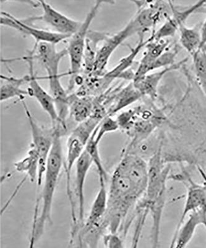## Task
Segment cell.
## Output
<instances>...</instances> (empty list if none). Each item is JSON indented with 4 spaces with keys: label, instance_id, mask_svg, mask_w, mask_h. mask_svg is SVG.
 <instances>
[{
    "label": "cell",
    "instance_id": "22",
    "mask_svg": "<svg viewBox=\"0 0 206 248\" xmlns=\"http://www.w3.org/2000/svg\"><path fill=\"white\" fill-rule=\"evenodd\" d=\"M200 28L198 26L190 28L185 25L179 30L181 45L191 56L201 49Z\"/></svg>",
    "mask_w": 206,
    "mask_h": 248
},
{
    "label": "cell",
    "instance_id": "21",
    "mask_svg": "<svg viewBox=\"0 0 206 248\" xmlns=\"http://www.w3.org/2000/svg\"><path fill=\"white\" fill-rule=\"evenodd\" d=\"M15 170L19 172L26 173V178L31 183L37 180L39 172V155L36 150L32 146L23 159L14 164Z\"/></svg>",
    "mask_w": 206,
    "mask_h": 248
},
{
    "label": "cell",
    "instance_id": "23",
    "mask_svg": "<svg viewBox=\"0 0 206 248\" xmlns=\"http://www.w3.org/2000/svg\"><path fill=\"white\" fill-rule=\"evenodd\" d=\"M99 145V144L94 140L92 136L91 138L88 141L87 146H86V150L90 156H91L93 163L96 165L97 172H98L99 174L100 182L101 181H105L106 182L107 179V174L105 169H104L101 155H100Z\"/></svg>",
    "mask_w": 206,
    "mask_h": 248
},
{
    "label": "cell",
    "instance_id": "19",
    "mask_svg": "<svg viewBox=\"0 0 206 248\" xmlns=\"http://www.w3.org/2000/svg\"><path fill=\"white\" fill-rule=\"evenodd\" d=\"M95 97L81 96L77 94L69 96V115L76 123L87 120L94 112Z\"/></svg>",
    "mask_w": 206,
    "mask_h": 248
},
{
    "label": "cell",
    "instance_id": "25",
    "mask_svg": "<svg viewBox=\"0 0 206 248\" xmlns=\"http://www.w3.org/2000/svg\"><path fill=\"white\" fill-rule=\"evenodd\" d=\"M119 125L117 119H112V117L107 116L101 121L98 127L93 133L92 137L97 143H100L103 137L108 133L116 131L119 129Z\"/></svg>",
    "mask_w": 206,
    "mask_h": 248
},
{
    "label": "cell",
    "instance_id": "15",
    "mask_svg": "<svg viewBox=\"0 0 206 248\" xmlns=\"http://www.w3.org/2000/svg\"><path fill=\"white\" fill-rule=\"evenodd\" d=\"M103 95H102L103 99V100H101L102 104L103 107L108 104V107L105 110L107 116L110 117L134 103L143 96L141 93L135 87L132 82L128 84L125 88L116 90V93H114L112 96H108L107 98L104 97Z\"/></svg>",
    "mask_w": 206,
    "mask_h": 248
},
{
    "label": "cell",
    "instance_id": "4",
    "mask_svg": "<svg viewBox=\"0 0 206 248\" xmlns=\"http://www.w3.org/2000/svg\"><path fill=\"white\" fill-rule=\"evenodd\" d=\"M103 1H96L89 12L86 16L85 19L82 22L80 28L70 37L67 49L68 55L70 61V80L68 92H71L74 87L75 79L80 75L83 68L84 52L87 41L89 27L93 19L95 18Z\"/></svg>",
    "mask_w": 206,
    "mask_h": 248
},
{
    "label": "cell",
    "instance_id": "27",
    "mask_svg": "<svg viewBox=\"0 0 206 248\" xmlns=\"http://www.w3.org/2000/svg\"><path fill=\"white\" fill-rule=\"evenodd\" d=\"M105 248H125L122 238L118 233H109L103 236Z\"/></svg>",
    "mask_w": 206,
    "mask_h": 248
},
{
    "label": "cell",
    "instance_id": "24",
    "mask_svg": "<svg viewBox=\"0 0 206 248\" xmlns=\"http://www.w3.org/2000/svg\"><path fill=\"white\" fill-rule=\"evenodd\" d=\"M178 46H175L172 49L165 51L156 61L153 62L149 69V74L154 70H159L174 65L176 59L179 52Z\"/></svg>",
    "mask_w": 206,
    "mask_h": 248
},
{
    "label": "cell",
    "instance_id": "7",
    "mask_svg": "<svg viewBox=\"0 0 206 248\" xmlns=\"http://www.w3.org/2000/svg\"><path fill=\"white\" fill-rule=\"evenodd\" d=\"M182 170V172L170 176V179L172 178L185 184L187 189L183 210L176 230L181 227L185 222L186 217L190 214L206 207V183L201 185L195 182L188 172Z\"/></svg>",
    "mask_w": 206,
    "mask_h": 248
},
{
    "label": "cell",
    "instance_id": "20",
    "mask_svg": "<svg viewBox=\"0 0 206 248\" xmlns=\"http://www.w3.org/2000/svg\"><path fill=\"white\" fill-rule=\"evenodd\" d=\"M1 79L3 81V83L1 84L0 88V101L1 102L15 97H18L20 101L24 100L26 95H28V91L22 89L21 86L24 82H28L29 75L21 78H17L1 75Z\"/></svg>",
    "mask_w": 206,
    "mask_h": 248
},
{
    "label": "cell",
    "instance_id": "18",
    "mask_svg": "<svg viewBox=\"0 0 206 248\" xmlns=\"http://www.w3.org/2000/svg\"><path fill=\"white\" fill-rule=\"evenodd\" d=\"M188 59V58L183 59V61L175 63L174 65L162 68V70L150 73L138 81L132 82V83L143 96H148L150 98L154 99L157 96V88L165 75L172 71L178 69L181 65L187 62Z\"/></svg>",
    "mask_w": 206,
    "mask_h": 248
},
{
    "label": "cell",
    "instance_id": "26",
    "mask_svg": "<svg viewBox=\"0 0 206 248\" xmlns=\"http://www.w3.org/2000/svg\"><path fill=\"white\" fill-rule=\"evenodd\" d=\"M192 57L196 79L206 77V47L198 50Z\"/></svg>",
    "mask_w": 206,
    "mask_h": 248
},
{
    "label": "cell",
    "instance_id": "14",
    "mask_svg": "<svg viewBox=\"0 0 206 248\" xmlns=\"http://www.w3.org/2000/svg\"><path fill=\"white\" fill-rule=\"evenodd\" d=\"M206 227V207L192 212L179 229L176 230L169 248H185L193 238L199 226Z\"/></svg>",
    "mask_w": 206,
    "mask_h": 248
},
{
    "label": "cell",
    "instance_id": "3",
    "mask_svg": "<svg viewBox=\"0 0 206 248\" xmlns=\"http://www.w3.org/2000/svg\"><path fill=\"white\" fill-rule=\"evenodd\" d=\"M103 117L98 114H93L87 120L79 124L73 129L69 136L66 143V157L65 165L66 175V191L70 201L73 223L77 221L74 200L72 190V172L73 167L86 150L88 141L96 130Z\"/></svg>",
    "mask_w": 206,
    "mask_h": 248
},
{
    "label": "cell",
    "instance_id": "16",
    "mask_svg": "<svg viewBox=\"0 0 206 248\" xmlns=\"http://www.w3.org/2000/svg\"><path fill=\"white\" fill-rule=\"evenodd\" d=\"M107 201L108 191L106 188V182L101 181L99 191L93 202L87 220L79 229V231L83 233H87L96 228H101L102 223L107 211Z\"/></svg>",
    "mask_w": 206,
    "mask_h": 248
},
{
    "label": "cell",
    "instance_id": "5",
    "mask_svg": "<svg viewBox=\"0 0 206 248\" xmlns=\"http://www.w3.org/2000/svg\"><path fill=\"white\" fill-rule=\"evenodd\" d=\"M21 102L29 123L32 136V143L30 146L36 150L39 155V172L37 183L39 187H41L43 184L48 157L54 143L55 129L53 127L50 128L42 127L37 124L26 102L24 100Z\"/></svg>",
    "mask_w": 206,
    "mask_h": 248
},
{
    "label": "cell",
    "instance_id": "28",
    "mask_svg": "<svg viewBox=\"0 0 206 248\" xmlns=\"http://www.w3.org/2000/svg\"><path fill=\"white\" fill-rule=\"evenodd\" d=\"M200 32L201 36V49H202V48L206 47V17L205 21L201 24Z\"/></svg>",
    "mask_w": 206,
    "mask_h": 248
},
{
    "label": "cell",
    "instance_id": "29",
    "mask_svg": "<svg viewBox=\"0 0 206 248\" xmlns=\"http://www.w3.org/2000/svg\"><path fill=\"white\" fill-rule=\"evenodd\" d=\"M198 83L201 89H202L204 94L205 95L206 97V77L203 78L197 79Z\"/></svg>",
    "mask_w": 206,
    "mask_h": 248
},
{
    "label": "cell",
    "instance_id": "9",
    "mask_svg": "<svg viewBox=\"0 0 206 248\" xmlns=\"http://www.w3.org/2000/svg\"><path fill=\"white\" fill-rule=\"evenodd\" d=\"M172 15L165 20V23L157 31L153 32L150 36L153 40L169 39L174 36L177 31L185 25L186 21L194 13L198 12L206 4V1L196 2L191 6L178 8L176 7L170 1Z\"/></svg>",
    "mask_w": 206,
    "mask_h": 248
},
{
    "label": "cell",
    "instance_id": "12",
    "mask_svg": "<svg viewBox=\"0 0 206 248\" xmlns=\"http://www.w3.org/2000/svg\"><path fill=\"white\" fill-rule=\"evenodd\" d=\"M68 54L67 49L57 51L56 45L48 43H35L29 55L37 60L47 73L48 77L59 76V63L61 59Z\"/></svg>",
    "mask_w": 206,
    "mask_h": 248
},
{
    "label": "cell",
    "instance_id": "30",
    "mask_svg": "<svg viewBox=\"0 0 206 248\" xmlns=\"http://www.w3.org/2000/svg\"></svg>",
    "mask_w": 206,
    "mask_h": 248
},
{
    "label": "cell",
    "instance_id": "11",
    "mask_svg": "<svg viewBox=\"0 0 206 248\" xmlns=\"http://www.w3.org/2000/svg\"><path fill=\"white\" fill-rule=\"evenodd\" d=\"M23 60L28 63L29 69L28 80L29 86L27 90L28 95L36 99L42 109L47 113L48 116L50 117L52 127H55L59 124V117L54 99L50 93L46 92L37 80L34 70V59L28 55L24 57Z\"/></svg>",
    "mask_w": 206,
    "mask_h": 248
},
{
    "label": "cell",
    "instance_id": "2",
    "mask_svg": "<svg viewBox=\"0 0 206 248\" xmlns=\"http://www.w3.org/2000/svg\"><path fill=\"white\" fill-rule=\"evenodd\" d=\"M54 128V143L48 157L41 194L39 197L40 203L42 204L41 213L39 214L38 208L35 207L33 217L30 241L35 243H37L43 235L46 224L52 223L53 202L63 165V147L61 140L62 131L59 127Z\"/></svg>",
    "mask_w": 206,
    "mask_h": 248
},
{
    "label": "cell",
    "instance_id": "13",
    "mask_svg": "<svg viewBox=\"0 0 206 248\" xmlns=\"http://www.w3.org/2000/svg\"><path fill=\"white\" fill-rule=\"evenodd\" d=\"M93 164L92 159L88 153L84 150L83 155L77 161L76 164V181H75V192L78 205V218H77V225L76 230L72 232V234H75L82 227L84 223V204H85V196H84V189L86 178H87L88 171Z\"/></svg>",
    "mask_w": 206,
    "mask_h": 248
},
{
    "label": "cell",
    "instance_id": "8",
    "mask_svg": "<svg viewBox=\"0 0 206 248\" xmlns=\"http://www.w3.org/2000/svg\"><path fill=\"white\" fill-rule=\"evenodd\" d=\"M136 33L130 23L117 34L108 35L104 39L103 43L101 48L97 50L96 60H95L94 68L89 76H103L105 75L106 67L113 53L123 42Z\"/></svg>",
    "mask_w": 206,
    "mask_h": 248
},
{
    "label": "cell",
    "instance_id": "17",
    "mask_svg": "<svg viewBox=\"0 0 206 248\" xmlns=\"http://www.w3.org/2000/svg\"><path fill=\"white\" fill-rule=\"evenodd\" d=\"M149 38V42L145 46L146 52L135 72L132 82L138 81L146 75L149 74V67L153 62L156 61L166 50H168V46L170 45V39L153 40L150 36Z\"/></svg>",
    "mask_w": 206,
    "mask_h": 248
},
{
    "label": "cell",
    "instance_id": "6",
    "mask_svg": "<svg viewBox=\"0 0 206 248\" xmlns=\"http://www.w3.org/2000/svg\"><path fill=\"white\" fill-rule=\"evenodd\" d=\"M39 5L43 11L39 16L20 19L23 23L32 25L35 22H42L50 28V31L57 34L72 36L80 28L82 22L70 18L66 15L58 12L50 4L44 1H38Z\"/></svg>",
    "mask_w": 206,
    "mask_h": 248
},
{
    "label": "cell",
    "instance_id": "1",
    "mask_svg": "<svg viewBox=\"0 0 206 248\" xmlns=\"http://www.w3.org/2000/svg\"><path fill=\"white\" fill-rule=\"evenodd\" d=\"M148 181V165L134 154H123L111 178L107 209L102 227L112 233L121 229L126 234V220L136 210L145 196Z\"/></svg>",
    "mask_w": 206,
    "mask_h": 248
},
{
    "label": "cell",
    "instance_id": "10",
    "mask_svg": "<svg viewBox=\"0 0 206 248\" xmlns=\"http://www.w3.org/2000/svg\"><path fill=\"white\" fill-rule=\"evenodd\" d=\"M1 15L0 23L2 26H8L19 31L22 34L32 36L35 40V43L43 42L57 45L61 41L70 39L71 37L70 35L57 34L50 30L39 29L34 26L29 25L8 13L3 12L1 13Z\"/></svg>",
    "mask_w": 206,
    "mask_h": 248
}]
</instances>
